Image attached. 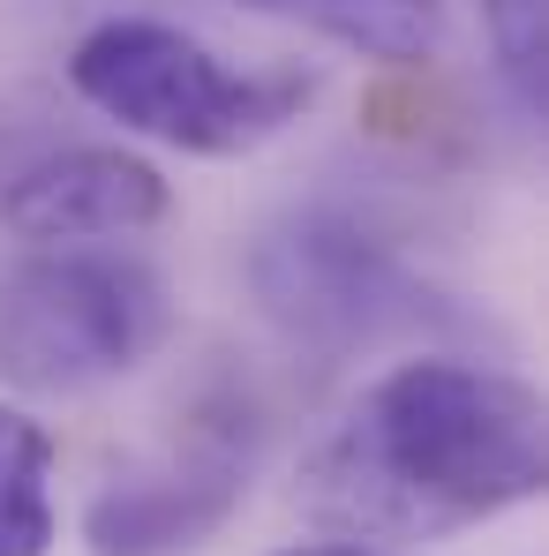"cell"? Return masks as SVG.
Listing matches in <instances>:
<instances>
[{
  "mask_svg": "<svg viewBox=\"0 0 549 556\" xmlns=\"http://www.w3.org/2000/svg\"><path fill=\"white\" fill-rule=\"evenodd\" d=\"M272 556H384V549H362V542H294V549H272Z\"/></svg>",
  "mask_w": 549,
  "mask_h": 556,
  "instance_id": "30bf717a",
  "label": "cell"
},
{
  "mask_svg": "<svg viewBox=\"0 0 549 556\" xmlns=\"http://www.w3.org/2000/svg\"><path fill=\"white\" fill-rule=\"evenodd\" d=\"M61 504H53V429L30 406L0 399V556H53Z\"/></svg>",
  "mask_w": 549,
  "mask_h": 556,
  "instance_id": "ba28073f",
  "label": "cell"
},
{
  "mask_svg": "<svg viewBox=\"0 0 549 556\" xmlns=\"http://www.w3.org/2000/svg\"><path fill=\"white\" fill-rule=\"evenodd\" d=\"M549 481L542 391L489 362L414 354L354 391V406L316 437L301 496L339 542L429 549L474 534Z\"/></svg>",
  "mask_w": 549,
  "mask_h": 556,
  "instance_id": "6da1fadb",
  "label": "cell"
},
{
  "mask_svg": "<svg viewBox=\"0 0 549 556\" xmlns=\"http://www.w3.org/2000/svg\"><path fill=\"white\" fill-rule=\"evenodd\" d=\"M241 8L301 23V30H316L347 53H369V61H422L445 30L437 0H241Z\"/></svg>",
  "mask_w": 549,
  "mask_h": 556,
  "instance_id": "52a82bcc",
  "label": "cell"
},
{
  "mask_svg": "<svg viewBox=\"0 0 549 556\" xmlns=\"http://www.w3.org/2000/svg\"><path fill=\"white\" fill-rule=\"evenodd\" d=\"M174 286L128 249H23L0 264V383L84 399L174 339Z\"/></svg>",
  "mask_w": 549,
  "mask_h": 556,
  "instance_id": "3957f363",
  "label": "cell"
},
{
  "mask_svg": "<svg viewBox=\"0 0 549 556\" xmlns=\"http://www.w3.org/2000/svg\"><path fill=\"white\" fill-rule=\"evenodd\" d=\"M257 286L286 331L324 346H354L414 316V278L391 264L384 241H369L347 218H301L294 233L264 241Z\"/></svg>",
  "mask_w": 549,
  "mask_h": 556,
  "instance_id": "5b68a950",
  "label": "cell"
},
{
  "mask_svg": "<svg viewBox=\"0 0 549 556\" xmlns=\"http://www.w3.org/2000/svg\"><path fill=\"white\" fill-rule=\"evenodd\" d=\"M249 496V437L234 414H196L188 437L113 466L84 504L91 556H196Z\"/></svg>",
  "mask_w": 549,
  "mask_h": 556,
  "instance_id": "277c9868",
  "label": "cell"
},
{
  "mask_svg": "<svg viewBox=\"0 0 549 556\" xmlns=\"http://www.w3.org/2000/svg\"><path fill=\"white\" fill-rule=\"evenodd\" d=\"M68 84L91 113L182 159H249L257 143L286 136L316 98L309 68H234L219 46L159 15L91 23L68 53Z\"/></svg>",
  "mask_w": 549,
  "mask_h": 556,
  "instance_id": "7a4b0ae2",
  "label": "cell"
},
{
  "mask_svg": "<svg viewBox=\"0 0 549 556\" xmlns=\"http://www.w3.org/2000/svg\"><path fill=\"white\" fill-rule=\"evenodd\" d=\"M174 211L166 174L121 143H68L0 181V226L23 249H113Z\"/></svg>",
  "mask_w": 549,
  "mask_h": 556,
  "instance_id": "8992f818",
  "label": "cell"
},
{
  "mask_svg": "<svg viewBox=\"0 0 549 556\" xmlns=\"http://www.w3.org/2000/svg\"><path fill=\"white\" fill-rule=\"evenodd\" d=\"M482 8L504 76L520 84V98H542V0H482Z\"/></svg>",
  "mask_w": 549,
  "mask_h": 556,
  "instance_id": "9c48e42d",
  "label": "cell"
}]
</instances>
